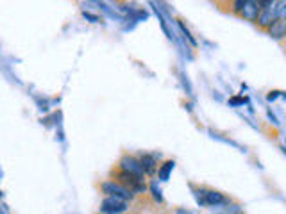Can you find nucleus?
<instances>
[{"label":"nucleus","mask_w":286,"mask_h":214,"mask_svg":"<svg viewBox=\"0 0 286 214\" xmlns=\"http://www.w3.org/2000/svg\"><path fill=\"white\" fill-rule=\"evenodd\" d=\"M113 177H115V182H118L120 186L127 188L129 191H132L134 195H139V193H145L147 191V186H145V179L138 175H132L129 172H124L117 166V169H113Z\"/></svg>","instance_id":"f257e3e1"},{"label":"nucleus","mask_w":286,"mask_h":214,"mask_svg":"<svg viewBox=\"0 0 286 214\" xmlns=\"http://www.w3.org/2000/svg\"><path fill=\"white\" fill-rule=\"evenodd\" d=\"M129 209V200L120 198V196H105L100 202L102 214H120Z\"/></svg>","instance_id":"f03ea898"},{"label":"nucleus","mask_w":286,"mask_h":214,"mask_svg":"<svg viewBox=\"0 0 286 214\" xmlns=\"http://www.w3.org/2000/svg\"><path fill=\"white\" fill-rule=\"evenodd\" d=\"M277 4H279V2H275V0H274L272 8L261 9L260 16H258L256 23H254V25H256L260 30H263V32H268V29L272 27V23H274L275 20H279L277 18Z\"/></svg>","instance_id":"7ed1b4c3"},{"label":"nucleus","mask_w":286,"mask_h":214,"mask_svg":"<svg viewBox=\"0 0 286 214\" xmlns=\"http://www.w3.org/2000/svg\"><path fill=\"white\" fill-rule=\"evenodd\" d=\"M100 191L104 193L105 196H120V198H125V200H132V196H134V193L129 191L127 188H124V186H120L115 181L102 182Z\"/></svg>","instance_id":"20e7f679"},{"label":"nucleus","mask_w":286,"mask_h":214,"mask_svg":"<svg viewBox=\"0 0 286 214\" xmlns=\"http://www.w3.org/2000/svg\"><path fill=\"white\" fill-rule=\"evenodd\" d=\"M118 168L124 169V172H129L132 173V175H138V177H145V169H143L141 162H139V159L132 157V155H124V157L118 161Z\"/></svg>","instance_id":"39448f33"},{"label":"nucleus","mask_w":286,"mask_h":214,"mask_svg":"<svg viewBox=\"0 0 286 214\" xmlns=\"http://www.w3.org/2000/svg\"><path fill=\"white\" fill-rule=\"evenodd\" d=\"M260 13H261L260 0H245L243 11H241V18L247 20V22L256 23V20H258V16H260Z\"/></svg>","instance_id":"423d86ee"},{"label":"nucleus","mask_w":286,"mask_h":214,"mask_svg":"<svg viewBox=\"0 0 286 214\" xmlns=\"http://www.w3.org/2000/svg\"><path fill=\"white\" fill-rule=\"evenodd\" d=\"M139 162H141L145 175H154L158 169V157L154 154H141L139 155Z\"/></svg>","instance_id":"0eeeda50"},{"label":"nucleus","mask_w":286,"mask_h":214,"mask_svg":"<svg viewBox=\"0 0 286 214\" xmlns=\"http://www.w3.org/2000/svg\"><path fill=\"white\" fill-rule=\"evenodd\" d=\"M268 36H272L274 39H279V41H284L286 39V22L284 20H275L272 23V27L268 29Z\"/></svg>","instance_id":"6e6552de"},{"label":"nucleus","mask_w":286,"mask_h":214,"mask_svg":"<svg viewBox=\"0 0 286 214\" xmlns=\"http://www.w3.org/2000/svg\"><path fill=\"white\" fill-rule=\"evenodd\" d=\"M227 198L220 191H214V189H204V203L206 205H220V203H226Z\"/></svg>","instance_id":"1a4fd4ad"},{"label":"nucleus","mask_w":286,"mask_h":214,"mask_svg":"<svg viewBox=\"0 0 286 214\" xmlns=\"http://www.w3.org/2000/svg\"><path fill=\"white\" fill-rule=\"evenodd\" d=\"M172 169H173V161H165L161 166H159V169H158V177H159V179H161V181H166Z\"/></svg>","instance_id":"9d476101"},{"label":"nucleus","mask_w":286,"mask_h":214,"mask_svg":"<svg viewBox=\"0 0 286 214\" xmlns=\"http://www.w3.org/2000/svg\"><path fill=\"white\" fill-rule=\"evenodd\" d=\"M277 18L286 22V2H279L277 4Z\"/></svg>","instance_id":"9b49d317"},{"label":"nucleus","mask_w":286,"mask_h":214,"mask_svg":"<svg viewBox=\"0 0 286 214\" xmlns=\"http://www.w3.org/2000/svg\"><path fill=\"white\" fill-rule=\"evenodd\" d=\"M243 102H245V98H233L231 104H243Z\"/></svg>","instance_id":"f8f14e48"},{"label":"nucleus","mask_w":286,"mask_h":214,"mask_svg":"<svg viewBox=\"0 0 286 214\" xmlns=\"http://www.w3.org/2000/svg\"><path fill=\"white\" fill-rule=\"evenodd\" d=\"M281 47L284 49V52H286V41H281Z\"/></svg>","instance_id":"ddd939ff"},{"label":"nucleus","mask_w":286,"mask_h":214,"mask_svg":"<svg viewBox=\"0 0 286 214\" xmlns=\"http://www.w3.org/2000/svg\"><path fill=\"white\" fill-rule=\"evenodd\" d=\"M238 214H243V212H238Z\"/></svg>","instance_id":"4468645a"}]
</instances>
